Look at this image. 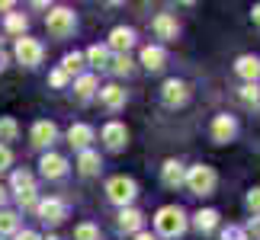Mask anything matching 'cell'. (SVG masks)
I'll list each match as a JSON object with an SVG mask.
<instances>
[{
  "mask_svg": "<svg viewBox=\"0 0 260 240\" xmlns=\"http://www.w3.org/2000/svg\"><path fill=\"white\" fill-rule=\"evenodd\" d=\"M4 67H7V55L0 52V71H4Z\"/></svg>",
  "mask_w": 260,
  "mask_h": 240,
  "instance_id": "obj_41",
  "label": "cell"
},
{
  "mask_svg": "<svg viewBox=\"0 0 260 240\" xmlns=\"http://www.w3.org/2000/svg\"><path fill=\"white\" fill-rule=\"evenodd\" d=\"M74 93H77V99H90V96L96 93V77H93V74H84V77L74 84Z\"/></svg>",
  "mask_w": 260,
  "mask_h": 240,
  "instance_id": "obj_23",
  "label": "cell"
},
{
  "mask_svg": "<svg viewBox=\"0 0 260 240\" xmlns=\"http://www.w3.org/2000/svg\"><path fill=\"white\" fill-rule=\"evenodd\" d=\"M109 67H113L119 77H128V74H132V58H128V55H116Z\"/></svg>",
  "mask_w": 260,
  "mask_h": 240,
  "instance_id": "obj_29",
  "label": "cell"
},
{
  "mask_svg": "<svg viewBox=\"0 0 260 240\" xmlns=\"http://www.w3.org/2000/svg\"><path fill=\"white\" fill-rule=\"evenodd\" d=\"M16 240H42L36 231H23V234H16Z\"/></svg>",
  "mask_w": 260,
  "mask_h": 240,
  "instance_id": "obj_37",
  "label": "cell"
},
{
  "mask_svg": "<svg viewBox=\"0 0 260 240\" xmlns=\"http://www.w3.org/2000/svg\"><path fill=\"white\" fill-rule=\"evenodd\" d=\"M142 224H145V218H142L138 208H122V215H119V227H122L125 234H138Z\"/></svg>",
  "mask_w": 260,
  "mask_h": 240,
  "instance_id": "obj_18",
  "label": "cell"
},
{
  "mask_svg": "<svg viewBox=\"0 0 260 240\" xmlns=\"http://www.w3.org/2000/svg\"><path fill=\"white\" fill-rule=\"evenodd\" d=\"M135 240H157V237H154V234H148V231H138Z\"/></svg>",
  "mask_w": 260,
  "mask_h": 240,
  "instance_id": "obj_39",
  "label": "cell"
},
{
  "mask_svg": "<svg viewBox=\"0 0 260 240\" xmlns=\"http://www.w3.org/2000/svg\"><path fill=\"white\" fill-rule=\"evenodd\" d=\"M10 186H13V192L19 198V205L23 208H32L36 205V179L26 173V170H16L13 179H10Z\"/></svg>",
  "mask_w": 260,
  "mask_h": 240,
  "instance_id": "obj_5",
  "label": "cell"
},
{
  "mask_svg": "<svg viewBox=\"0 0 260 240\" xmlns=\"http://www.w3.org/2000/svg\"><path fill=\"white\" fill-rule=\"evenodd\" d=\"M26 26H29V19H26L23 13H10V16H7V29H10V32L23 35V32H26Z\"/></svg>",
  "mask_w": 260,
  "mask_h": 240,
  "instance_id": "obj_28",
  "label": "cell"
},
{
  "mask_svg": "<svg viewBox=\"0 0 260 240\" xmlns=\"http://www.w3.org/2000/svg\"><path fill=\"white\" fill-rule=\"evenodd\" d=\"M45 26H48V32L55 38H68L77 29V16H74V10L58 7V10H52V13L45 16Z\"/></svg>",
  "mask_w": 260,
  "mask_h": 240,
  "instance_id": "obj_2",
  "label": "cell"
},
{
  "mask_svg": "<svg viewBox=\"0 0 260 240\" xmlns=\"http://www.w3.org/2000/svg\"><path fill=\"white\" fill-rule=\"evenodd\" d=\"M154 227H157V234L161 237H180L186 231V215H183V208H177V205H164L161 212L154 215Z\"/></svg>",
  "mask_w": 260,
  "mask_h": 240,
  "instance_id": "obj_1",
  "label": "cell"
},
{
  "mask_svg": "<svg viewBox=\"0 0 260 240\" xmlns=\"http://www.w3.org/2000/svg\"><path fill=\"white\" fill-rule=\"evenodd\" d=\"M106 195H109V202H116V205L125 208L138 195V186H135V179H128V176H116V179L106 183Z\"/></svg>",
  "mask_w": 260,
  "mask_h": 240,
  "instance_id": "obj_4",
  "label": "cell"
},
{
  "mask_svg": "<svg viewBox=\"0 0 260 240\" xmlns=\"http://www.w3.org/2000/svg\"><path fill=\"white\" fill-rule=\"evenodd\" d=\"M68 141H71V147H77V151H87V144L93 141V128L90 125H71Z\"/></svg>",
  "mask_w": 260,
  "mask_h": 240,
  "instance_id": "obj_20",
  "label": "cell"
},
{
  "mask_svg": "<svg viewBox=\"0 0 260 240\" xmlns=\"http://www.w3.org/2000/svg\"><path fill=\"white\" fill-rule=\"evenodd\" d=\"M235 135H238V122L232 115H215L212 118V141L225 144V141H232Z\"/></svg>",
  "mask_w": 260,
  "mask_h": 240,
  "instance_id": "obj_8",
  "label": "cell"
},
{
  "mask_svg": "<svg viewBox=\"0 0 260 240\" xmlns=\"http://www.w3.org/2000/svg\"><path fill=\"white\" fill-rule=\"evenodd\" d=\"M103 141H106L109 151H122V147L128 144V128L122 122H109L103 128Z\"/></svg>",
  "mask_w": 260,
  "mask_h": 240,
  "instance_id": "obj_9",
  "label": "cell"
},
{
  "mask_svg": "<svg viewBox=\"0 0 260 240\" xmlns=\"http://www.w3.org/2000/svg\"><path fill=\"white\" fill-rule=\"evenodd\" d=\"M161 179H164V186H171V189H180L186 183V170L177 164V160H167V164L161 167Z\"/></svg>",
  "mask_w": 260,
  "mask_h": 240,
  "instance_id": "obj_14",
  "label": "cell"
},
{
  "mask_svg": "<svg viewBox=\"0 0 260 240\" xmlns=\"http://www.w3.org/2000/svg\"><path fill=\"white\" fill-rule=\"evenodd\" d=\"M48 84H52V87H64V84H68V74L61 71V67H58V71L48 74Z\"/></svg>",
  "mask_w": 260,
  "mask_h": 240,
  "instance_id": "obj_35",
  "label": "cell"
},
{
  "mask_svg": "<svg viewBox=\"0 0 260 240\" xmlns=\"http://www.w3.org/2000/svg\"><path fill=\"white\" fill-rule=\"evenodd\" d=\"M186 99H189V87L183 84V80H167V84H164V103L167 106H183L186 103Z\"/></svg>",
  "mask_w": 260,
  "mask_h": 240,
  "instance_id": "obj_11",
  "label": "cell"
},
{
  "mask_svg": "<svg viewBox=\"0 0 260 240\" xmlns=\"http://www.w3.org/2000/svg\"><path fill=\"white\" fill-rule=\"evenodd\" d=\"M74 240H100V227L96 224H77L74 227Z\"/></svg>",
  "mask_w": 260,
  "mask_h": 240,
  "instance_id": "obj_27",
  "label": "cell"
},
{
  "mask_svg": "<svg viewBox=\"0 0 260 240\" xmlns=\"http://www.w3.org/2000/svg\"><path fill=\"white\" fill-rule=\"evenodd\" d=\"M251 19H254V26H257V29H260V4H257V7H254V10H251Z\"/></svg>",
  "mask_w": 260,
  "mask_h": 240,
  "instance_id": "obj_38",
  "label": "cell"
},
{
  "mask_svg": "<svg viewBox=\"0 0 260 240\" xmlns=\"http://www.w3.org/2000/svg\"><path fill=\"white\" fill-rule=\"evenodd\" d=\"M87 61L93 67H100V71H106L109 67V48L106 45H90L87 48Z\"/></svg>",
  "mask_w": 260,
  "mask_h": 240,
  "instance_id": "obj_21",
  "label": "cell"
},
{
  "mask_svg": "<svg viewBox=\"0 0 260 240\" xmlns=\"http://www.w3.org/2000/svg\"><path fill=\"white\" fill-rule=\"evenodd\" d=\"M196 227H199L203 234L215 231V227H218V212H212V208H206V212H199V215H196Z\"/></svg>",
  "mask_w": 260,
  "mask_h": 240,
  "instance_id": "obj_24",
  "label": "cell"
},
{
  "mask_svg": "<svg viewBox=\"0 0 260 240\" xmlns=\"http://www.w3.org/2000/svg\"><path fill=\"white\" fill-rule=\"evenodd\" d=\"M10 164H13V154H10V147L0 144V170H7Z\"/></svg>",
  "mask_w": 260,
  "mask_h": 240,
  "instance_id": "obj_36",
  "label": "cell"
},
{
  "mask_svg": "<svg viewBox=\"0 0 260 240\" xmlns=\"http://www.w3.org/2000/svg\"><path fill=\"white\" fill-rule=\"evenodd\" d=\"M13 231H16V215L0 212V234H13Z\"/></svg>",
  "mask_w": 260,
  "mask_h": 240,
  "instance_id": "obj_31",
  "label": "cell"
},
{
  "mask_svg": "<svg viewBox=\"0 0 260 240\" xmlns=\"http://www.w3.org/2000/svg\"><path fill=\"white\" fill-rule=\"evenodd\" d=\"M36 212L42 221L48 224H58V221H64V215H68V208L61 198H42V202H36Z\"/></svg>",
  "mask_w": 260,
  "mask_h": 240,
  "instance_id": "obj_7",
  "label": "cell"
},
{
  "mask_svg": "<svg viewBox=\"0 0 260 240\" xmlns=\"http://www.w3.org/2000/svg\"><path fill=\"white\" fill-rule=\"evenodd\" d=\"M42 55H45L42 42H36V38H29V35H19L16 38V58H19V64L36 67V64H42Z\"/></svg>",
  "mask_w": 260,
  "mask_h": 240,
  "instance_id": "obj_6",
  "label": "cell"
},
{
  "mask_svg": "<svg viewBox=\"0 0 260 240\" xmlns=\"http://www.w3.org/2000/svg\"><path fill=\"white\" fill-rule=\"evenodd\" d=\"M222 240H247V234H244V227H238V224H228L225 231H222Z\"/></svg>",
  "mask_w": 260,
  "mask_h": 240,
  "instance_id": "obj_32",
  "label": "cell"
},
{
  "mask_svg": "<svg viewBox=\"0 0 260 240\" xmlns=\"http://www.w3.org/2000/svg\"><path fill=\"white\" fill-rule=\"evenodd\" d=\"M235 71L241 74L247 84H257V77H260V61L254 55H244V58H238V64H235Z\"/></svg>",
  "mask_w": 260,
  "mask_h": 240,
  "instance_id": "obj_19",
  "label": "cell"
},
{
  "mask_svg": "<svg viewBox=\"0 0 260 240\" xmlns=\"http://www.w3.org/2000/svg\"><path fill=\"white\" fill-rule=\"evenodd\" d=\"M241 99L247 106H260V87L257 84H244L241 87Z\"/></svg>",
  "mask_w": 260,
  "mask_h": 240,
  "instance_id": "obj_30",
  "label": "cell"
},
{
  "mask_svg": "<svg viewBox=\"0 0 260 240\" xmlns=\"http://www.w3.org/2000/svg\"><path fill=\"white\" fill-rule=\"evenodd\" d=\"M81 67H84V55H81V52L64 55V61H61V71H64V74H77Z\"/></svg>",
  "mask_w": 260,
  "mask_h": 240,
  "instance_id": "obj_26",
  "label": "cell"
},
{
  "mask_svg": "<svg viewBox=\"0 0 260 240\" xmlns=\"http://www.w3.org/2000/svg\"><path fill=\"white\" fill-rule=\"evenodd\" d=\"M247 208H251L254 215H260V186H257V189H251V192H247Z\"/></svg>",
  "mask_w": 260,
  "mask_h": 240,
  "instance_id": "obj_33",
  "label": "cell"
},
{
  "mask_svg": "<svg viewBox=\"0 0 260 240\" xmlns=\"http://www.w3.org/2000/svg\"><path fill=\"white\" fill-rule=\"evenodd\" d=\"M189 186V192H196V195H209L215 189V170L212 167H206V164H199V167H189L186 170V183Z\"/></svg>",
  "mask_w": 260,
  "mask_h": 240,
  "instance_id": "obj_3",
  "label": "cell"
},
{
  "mask_svg": "<svg viewBox=\"0 0 260 240\" xmlns=\"http://www.w3.org/2000/svg\"><path fill=\"white\" fill-rule=\"evenodd\" d=\"M100 103H103L109 112H116V109H122L125 106V90L122 87H116V84H109L100 90Z\"/></svg>",
  "mask_w": 260,
  "mask_h": 240,
  "instance_id": "obj_13",
  "label": "cell"
},
{
  "mask_svg": "<svg viewBox=\"0 0 260 240\" xmlns=\"http://www.w3.org/2000/svg\"><path fill=\"white\" fill-rule=\"evenodd\" d=\"M16 135H19V125H16V118H0V144L7 147V141H16Z\"/></svg>",
  "mask_w": 260,
  "mask_h": 240,
  "instance_id": "obj_25",
  "label": "cell"
},
{
  "mask_svg": "<svg viewBox=\"0 0 260 240\" xmlns=\"http://www.w3.org/2000/svg\"><path fill=\"white\" fill-rule=\"evenodd\" d=\"M77 170H81L84 176H93L100 170V154L96 151H81V157H77Z\"/></svg>",
  "mask_w": 260,
  "mask_h": 240,
  "instance_id": "obj_22",
  "label": "cell"
},
{
  "mask_svg": "<svg viewBox=\"0 0 260 240\" xmlns=\"http://www.w3.org/2000/svg\"><path fill=\"white\" fill-rule=\"evenodd\" d=\"M39 167H42V176H45V179H61V176L68 173V160H64L61 154H45Z\"/></svg>",
  "mask_w": 260,
  "mask_h": 240,
  "instance_id": "obj_12",
  "label": "cell"
},
{
  "mask_svg": "<svg viewBox=\"0 0 260 240\" xmlns=\"http://www.w3.org/2000/svg\"><path fill=\"white\" fill-rule=\"evenodd\" d=\"M132 45H135V29H128V26H116L113 32H109V45H106V48H113V52L125 55Z\"/></svg>",
  "mask_w": 260,
  "mask_h": 240,
  "instance_id": "obj_10",
  "label": "cell"
},
{
  "mask_svg": "<svg viewBox=\"0 0 260 240\" xmlns=\"http://www.w3.org/2000/svg\"><path fill=\"white\" fill-rule=\"evenodd\" d=\"M164 61H167V55H164L161 45H145L142 48V64L148 67V71H161Z\"/></svg>",
  "mask_w": 260,
  "mask_h": 240,
  "instance_id": "obj_17",
  "label": "cell"
},
{
  "mask_svg": "<svg viewBox=\"0 0 260 240\" xmlns=\"http://www.w3.org/2000/svg\"><path fill=\"white\" fill-rule=\"evenodd\" d=\"M154 32H157V38H177V32H180V26H177V19L171 16V13H157L154 16Z\"/></svg>",
  "mask_w": 260,
  "mask_h": 240,
  "instance_id": "obj_15",
  "label": "cell"
},
{
  "mask_svg": "<svg viewBox=\"0 0 260 240\" xmlns=\"http://www.w3.org/2000/svg\"><path fill=\"white\" fill-rule=\"evenodd\" d=\"M58 138V128H55V122H36L32 125V144H39V147H48Z\"/></svg>",
  "mask_w": 260,
  "mask_h": 240,
  "instance_id": "obj_16",
  "label": "cell"
},
{
  "mask_svg": "<svg viewBox=\"0 0 260 240\" xmlns=\"http://www.w3.org/2000/svg\"><path fill=\"white\" fill-rule=\"evenodd\" d=\"M244 234H247V237H254V240H260V215H254L251 221H247V227H244Z\"/></svg>",
  "mask_w": 260,
  "mask_h": 240,
  "instance_id": "obj_34",
  "label": "cell"
},
{
  "mask_svg": "<svg viewBox=\"0 0 260 240\" xmlns=\"http://www.w3.org/2000/svg\"><path fill=\"white\" fill-rule=\"evenodd\" d=\"M4 202H7V189L0 186V205H4Z\"/></svg>",
  "mask_w": 260,
  "mask_h": 240,
  "instance_id": "obj_40",
  "label": "cell"
}]
</instances>
